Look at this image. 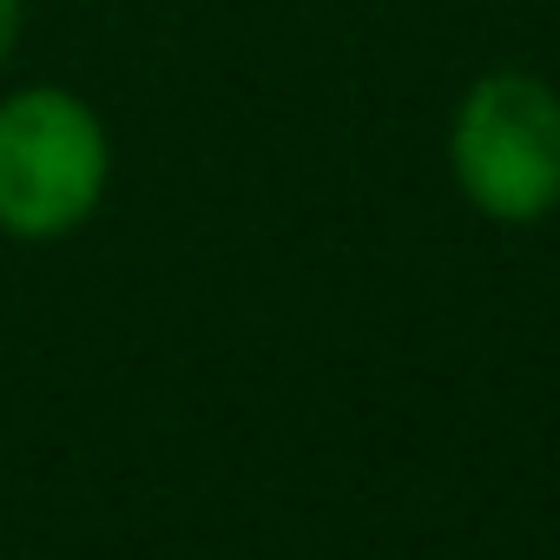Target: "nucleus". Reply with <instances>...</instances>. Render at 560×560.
Instances as JSON below:
<instances>
[{
  "label": "nucleus",
  "instance_id": "obj_1",
  "mask_svg": "<svg viewBox=\"0 0 560 560\" xmlns=\"http://www.w3.org/2000/svg\"><path fill=\"white\" fill-rule=\"evenodd\" d=\"M113 178L100 113L67 86H14L0 100V231L54 244L80 231Z\"/></svg>",
  "mask_w": 560,
  "mask_h": 560
},
{
  "label": "nucleus",
  "instance_id": "obj_3",
  "mask_svg": "<svg viewBox=\"0 0 560 560\" xmlns=\"http://www.w3.org/2000/svg\"><path fill=\"white\" fill-rule=\"evenodd\" d=\"M21 27H27V0H0V67L14 60V47H21Z\"/></svg>",
  "mask_w": 560,
  "mask_h": 560
},
{
  "label": "nucleus",
  "instance_id": "obj_2",
  "mask_svg": "<svg viewBox=\"0 0 560 560\" xmlns=\"http://www.w3.org/2000/svg\"><path fill=\"white\" fill-rule=\"evenodd\" d=\"M455 185L501 224H534L560 205V93L534 73H488L448 132Z\"/></svg>",
  "mask_w": 560,
  "mask_h": 560
}]
</instances>
